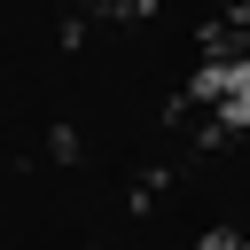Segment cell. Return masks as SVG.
<instances>
[{"label":"cell","instance_id":"1","mask_svg":"<svg viewBox=\"0 0 250 250\" xmlns=\"http://www.w3.org/2000/svg\"><path fill=\"white\" fill-rule=\"evenodd\" d=\"M195 94L211 102L219 125H250V62H203L195 70Z\"/></svg>","mask_w":250,"mask_h":250}]
</instances>
